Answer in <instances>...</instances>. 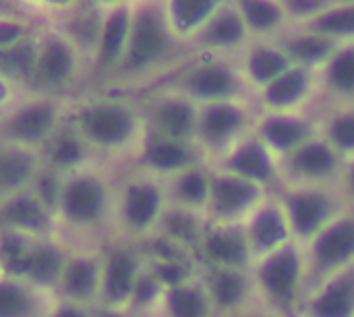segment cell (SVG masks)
I'll list each match as a JSON object with an SVG mask.
<instances>
[{
    "label": "cell",
    "mask_w": 354,
    "mask_h": 317,
    "mask_svg": "<svg viewBox=\"0 0 354 317\" xmlns=\"http://www.w3.org/2000/svg\"><path fill=\"white\" fill-rule=\"evenodd\" d=\"M353 187H354V170H353Z\"/></svg>",
    "instance_id": "obj_45"
},
{
    "label": "cell",
    "mask_w": 354,
    "mask_h": 317,
    "mask_svg": "<svg viewBox=\"0 0 354 317\" xmlns=\"http://www.w3.org/2000/svg\"><path fill=\"white\" fill-rule=\"evenodd\" d=\"M209 6H212V0H176L174 12L183 25H193L209 10Z\"/></svg>",
    "instance_id": "obj_29"
},
{
    "label": "cell",
    "mask_w": 354,
    "mask_h": 317,
    "mask_svg": "<svg viewBox=\"0 0 354 317\" xmlns=\"http://www.w3.org/2000/svg\"><path fill=\"white\" fill-rule=\"evenodd\" d=\"M149 160H151V164H156L160 168H178L187 162V154L178 145L158 143L156 147H151Z\"/></svg>",
    "instance_id": "obj_25"
},
{
    "label": "cell",
    "mask_w": 354,
    "mask_h": 317,
    "mask_svg": "<svg viewBox=\"0 0 354 317\" xmlns=\"http://www.w3.org/2000/svg\"><path fill=\"white\" fill-rule=\"evenodd\" d=\"M50 120H52V112L48 108H29L15 118L12 131L21 137L33 139L39 137L50 127Z\"/></svg>",
    "instance_id": "obj_16"
},
{
    "label": "cell",
    "mask_w": 354,
    "mask_h": 317,
    "mask_svg": "<svg viewBox=\"0 0 354 317\" xmlns=\"http://www.w3.org/2000/svg\"><path fill=\"white\" fill-rule=\"evenodd\" d=\"M295 317H354V264L315 282Z\"/></svg>",
    "instance_id": "obj_2"
},
{
    "label": "cell",
    "mask_w": 354,
    "mask_h": 317,
    "mask_svg": "<svg viewBox=\"0 0 354 317\" xmlns=\"http://www.w3.org/2000/svg\"><path fill=\"white\" fill-rule=\"evenodd\" d=\"M162 123L166 125L168 131L180 135V133H185V131L191 127V112H189V108L183 106V104L166 106L164 112H162Z\"/></svg>",
    "instance_id": "obj_30"
},
{
    "label": "cell",
    "mask_w": 354,
    "mask_h": 317,
    "mask_svg": "<svg viewBox=\"0 0 354 317\" xmlns=\"http://www.w3.org/2000/svg\"><path fill=\"white\" fill-rule=\"evenodd\" d=\"M305 89V79L301 73H290L286 77H282L280 81H276L272 87H270V93L268 98L276 104H286V102H292L295 98L301 96V91Z\"/></svg>",
    "instance_id": "obj_23"
},
{
    "label": "cell",
    "mask_w": 354,
    "mask_h": 317,
    "mask_svg": "<svg viewBox=\"0 0 354 317\" xmlns=\"http://www.w3.org/2000/svg\"><path fill=\"white\" fill-rule=\"evenodd\" d=\"M102 208V189L91 181L75 183L66 191V210L75 218H93Z\"/></svg>",
    "instance_id": "obj_12"
},
{
    "label": "cell",
    "mask_w": 354,
    "mask_h": 317,
    "mask_svg": "<svg viewBox=\"0 0 354 317\" xmlns=\"http://www.w3.org/2000/svg\"><path fill=\"white\" fill-rule=\"evenodd\" d=\"M58 317H81L79 314H75V311H64V314H60Z\"/></svg>",
    "instance_id": "obj_44"
},
{
    "label": "cell",
    "mask_w": 354,
    "mask_h": 317,
    "mask_svg": "<svg viewBox=\"0 0 354 317\" xmlns=\"http://www.w3.org/2000/svg\"><path fill=\"white\" fill-rule=\"evenodd\" d=\"M207 253L216 266L224 268H245L249 270L253 251L249 239L239 230H220L207 241Z\"/></svg>",
    "instance_id": "obj_6"
},
{
    "label": "cell",
    "mask_w": 354,
    "mask_h": 317,
    "mask_svg": "<svg viewBox=\"0 0 354 317\" xmlns=\"http://www.w3.org/2000/svg\"><path fill=\"white\" fill-rule=\"evenodd\" d=\"M245 10L247 17L253 25L257 27H268L274 25L278 19V10L274 4L266 2V0H245Z\"/></svg>",
    "instance_id": "obj_28"
},
{
    "label": "cell",
    "mask_w": 354,
    "mask_h": 317,
    "mask_svg": "<svg viewBox=\"0 0 354 317\" xmlns=\"http://www.w3.org/2000/svg\"><path fill=\"white\" fill-rule=\"evenodd\" d=\"M153 295H156V282H151V280L139 282V287H137V301L139 303H145V301L153 299Z\"/></svg>",
    "instance_id": "obj_41"
},
{
    "label": "cell",
    "mask_w": 354,
    "mask_h": 317,
    "mask_svg": "<svg viewBox=\"0 0 354 317\" xmlns=\"http://www.w3.org/2000/svg\"><path fill=\"white\" fill-rule=\"evenodd\" d=\"M27 303L15 287H0V317H17L25 311Z\"/></svg>",
    "instance_id": "obj_33"
},
{
    "label": "cell",
    "mask_w": 354,
    "mask_h": 317,
    "mask_svg": "<svg viewBox=\"0 0 354 317\" xmlns=\"http://www.w3.org/2000/svg\"><path fill=\"white\" fill-rule=\"evenodd\" d=\"M209 35H212L214 42L230 44V42L239 39V35H241V25H239V21H236L232 15H226V17H222V19L216 21V25H214V29H212Z\"/></svg>",
    "instance_id": "obj_35"
},
{
    "label": "cell",
    "mask_w": 354,
    "mask_h": 317,
    "mask_svg": "<svg viewBox=\"0 0 354 317\" xmlns=\"http://www.w3.org/2000/svg\"><path fill=\"white\" fill-rule=\"evenodd\" d=\"M295 50L303 58H317L328 50V46L317 39H301L299 44H295Z\"/></svg>",
    "instance_id": "obj_39"
},
{
    "label": "cell",
    "mask_w": 354,
    "mask_h": 317,
    "mask_svg": "<svg viewBox=\"0 0 354 317\" xmlns=\"http://www.w3.org/2000/svg\"><path fill=\"white\" fill-rule=\"evenodd\" d=\"M17 33H19V31H17L12 25H0V44L15 39V37H17Z\"/></svg>",
    "instance_id": "obj_42"
},
{
    "label": "cell",
    "mask_w": 354,
    "mask_h": 317,
    "mask_svg": "<svg viewBox=\"0 0 354 317\" xmlns=\"http://www.w3.org/2000/svg\"><path fill=\"white\" fill-rule=\"evenodd\" d=\"M253 75L259 79H270L284 69V58L276 52H257L251 60Z\"/></svg>",
    "instance_id": "obj_26"
},
{
    "label": "cell",
    "mask_w": 354,
    "mask_h": 317,
    "mask_svg": "<svg viewBox=\"0 0 354 317\" xmlns=\"http://www.w3.org/2000/svg\"><path fill=\"white\" fill-rule=\"evenodd\" d=\"M230 75L224 69H207L201 71L193 77L191 85L197 93L214 96V93H224L230 89Z\"/></svg>",
    "instance_id": "obj_20"
},
{
    "label": "cell",
    "mask_w": 354,
    "mask_h": 317,
    "mask_svg": "<svg viewBox=\"0 0 354 317\" xmlns=\"http://www.w3.org/2000/svg\"><path fill=\"white\" fill-rule=\"evenodd\" d=\"M124 31H127V15L124 12L112 15L106 25V31H104V48H102L104 58H112L118 52Z\"/></svg>",
    "instance_id": "obj_24"
},
{
    "label": "cell",
    "mask_w": 354,
    "mask_h": 317,
    "mask_svg": "<svg viewBox=\"0 0 354 317\" xmlns=\"http://www.w3.org/2000/svg\"><path fill=\"white\" fill-rule=\"evenodd\" d=\"M334 139L344 145V147H354V118H342L334 125L332 129Z\"/></svg>",
    "instance_id": "obj_38"
},
{
    "label": "cell",
    "mask_w": 354,
    "mask_h": 317,
    "mask_svg": "<svg viewBox=\"0 0 354 317\" xmlns=\"http://www.w3.org/2000/svg\"><path fill=\"white\" fill-rule=\"evenodd\" d=\"M8 218L12 222H19L23 226H41L44 224V216L39 212V208L27 199H21V201H15L10 208H8Z\"/></svg>",
    "instance_id": "obj_27"
},
{
    "label": "cell",
    "mask_w": 354,
    "mask_h": 317,
    "mask_svg": "<svg viewBox=\"0 0 354 317\" xmlns=\"http://www.w3.org/2000/svg\"><path fill=\"white\" fill-rule=\"evenodd\" d=\"M241 116L232 110V108H226V106H220V108H212L207 114H205V120H203V131L218 139V137H224L228 135L236 125H239Z\"/></svg>",
    "instance_id": "obj_18"
},
{
    "label": "cell",
    "mask_w": 354,
    "mask_h": 317,
    "mask_svg": "<svg viewBox=\"0 0 354 317\" xmlns=\"http://www.w3.org/2000/svg\"><path fill=\"white\" fill-rule=\"evenodd\" d=\"M218 317H234L257 301L253 276L245 268L216 266L205 284Z\"/></svg>",
    "instance_id": "obj_4"
},
{
    "label": "cell",
    "mask_w": 354,
    "mask_h": 317,
    "mask_svg": "<svg viewBox=\"0 0 354 317\" xmlns=\"http://www.w3.org/2000/svg\"><path fill=\"white\" fill-rule=\"evenodd\" d=\"M354 264V222L340 220L324 228L313 241L305 293L322 278Z\"/></svg>",
    "instance_id": "obj_3"
},
{
    "label": "cell",
    "mask_w": 354,
    "mask_h": 317,
    "mask_svg": "<svg viewBox=\"0 0 354 317\" xmlns=\"http://www.w3.org/2000/svg\"><path fill=\"white\" fill-rule=\"evenodd\" d=\"M328 218V201L322 195L315 193H301L290 199V222L292 228L309 237L322 228V224Z\"/></svg>",
    "instance_id": "obj_9"
},
{
    "label": "cell",
    "mask_w": 354,
    "mask_h": 317,
    "mask_svg": "<svg viewBox=\"0 0 354 317\" xmlns=\"http://www.w3.org/2000/svg\"><path fill=\"white\" fill-rule=\"evenodd\" d=\"M319 29L326 31H353L354 29V8L332 12L319 21Z\"/></svg>",
    "instance_id": "obj_37"
},
{
    "label": "cell",
    "mask_w": 354,
    "mask_h": 317,
    "mask_svg": "<svg viewBox=\"0 0 354 317\" xmlns=\"http://www.w3.org/2000/svg\"><path fill=\"white\" fill-rule=\"evenodd\" d=\"M131 280H133V264L127 257H116L112 260L108 268V295L112 299H122L131 291Z\"/></svg>",
    "instance_id": "obj_17"
},
{
    "label": "cell",
    "mask_w": 354,
    "mask_h": 317,
    "mask_svg": "<svg viewBox=\"0 0 354 317\" xmlns=\"http://www.w3.org/2000/svg\"><path fill=\"white\" fill-rule=\"evenodd\" d=\"M81 156V150L75 141H62L56 150V160L62 162V164H68V162H75L77 158Z\"/></svg>",
    "instance_id": "obj_40"
},
{
    "label": "cell",
    "mask_w": 354,
    "mask_h": 317,
    "mask_svg": "<svg viewBox=\"0 0 354 317\" xmlns=\"http://www.w3.org/2000/svg\"><path fill=\"white\" fill-rule=\"evenodd\" d=\"M93 284V268L89 264H77L68 274V289L75 295H83Z\"/></svg>",
    "instance_id": "obj_36"
},
{
    "label": "cell",
    "mask_w": 354,
    "mask_h": 317,
    "mask_svg": "<svg viewBox=\"0 0 354 317\" xmlns=\"http://www.w3.org/2000/svg\"><path fill=\"white\" fill-rule=\"evenodd\" d=\"M168 309L172 317H218L207 287L176 284L168 293Z\"/></svg>",
    "instance_id": "obj_7"
},
{
    "label": "cell",
    "mask_w": 354,
    "mask_h": 317,
    "mask_svg": "<svg viewBox=\"0 0 354 317\" xmlns=\"http://www.w3.org/2000/svg\"><path fill=\"white\" fill-rule=\"evenodd\" d=\"M317 0H295L292 4H295V8H299V10H303V8H313L311 4H315Z\"/></svg>",
    "instance_id": "obj_43"
},
{
    "label": "cell",
    "mask_w": 354,
    "mask_h": 317,
    "mask_svg": "<svg viewBox=\"0 0 354 317\" xmlns=\"http://www.w3.org/2000/svg\"><path fill=\"white\" fill-rule=\"evenodd\" d=\"M71 69V54L60 44H50L41 58V71L48 79H60Z\"/></svg>",
    "instance_id": "obj_21"
},
{
    "label": "cell",
    "mask_w": 354,
    "mask_h": 317,
    "mask_svg": "<svg viewBox=\"0 0 354 317\" xmlns=\"http://www.w3.org/2000/svg\"><path fill=\"white\" fill-rule=\"evenodd\" d=\"M85 125L89 135L104 143H114L124 139L131 129L129 116L118 108H95L87 114Z\"/></svg>",
    "instance_id": "obj_11"
},
{
    "label": "cell",
    "mask_w": 354,
    "mask_h": 317,
    "mask_svg": "<svg viewBox=\"0 0 354 317\" xmlns=\"http://www.w3.org/2000/svg\"><path fill=\"white\" fill-rule=\"evenodd\" d=\"M230 166L236 172H241L243 176L257 179V181H266L272 172L270 158L259 145H247V147L239 150L234 154V158L230 160Z\"/></svg>",
    "instance_id": "obj_13"
},
{
    "label": "cell",
    "mask_w": 354,
    "mask_h": 317,
    "mask_svg": "<svg viewBox=\"0 0 354 317\" xmlns=\"http://www.w3.org/2000/svg\"><path fill=\"white\" fill-rule=\"evenodd\" d=\"M162 48H164V33H162L158 17L151 12L141 15L135 35H133V44H131V62L143 64L151 60L153 56H158Z\"/></svg>",
    "instance_id": "obj_10"
},
{
    "label": "cell",
    "mask_w": 354,
    "mask_h": 317,
    "mask_svg": "<svg viewBox=\"0 0 354 317\" xmlns=\"http://www.w3.org/2000/svg\"><path fill=\"white\" fill-rule=\"evenodd\" d=\"M332 81L338 87L354 89V52H346L332 64Z\"/></svg>",
    "instance_id": "obj_31"
},
{
    "label": "cell",
    "mask_w": 354,
    "mask_h": 317,
    "mask_svg": "<svg viewBox=\"0 0 354 317\" xmlns=\"http://www.w3.org/2000/svg\"><path fill=\"white\" fill-rule=\"evenodd\" d=\"M58 268V257L52 251H37L35 255L29 257L27 262V270L35 276V278H52L54 272Z\"/></svg>",
    "instance_id": "obj_32"
},
{
    "label": "cell",
    "mask_w": 354,
    "mask_h": 317,
    "mask_svg": "<svg viewBox=\"0 0 354 317\" xmlns=\"http://www.w3.org/2000/svg\"><path fill=\"white\" fill-rule=\"evenodd\" d=\"M29 168H31V164L23 154L0 156V187L10 189V187L19 185L27 176Z\"/></svg>",
    "instance_id": "obj_19"
},
{
    "label": "cell",
    "mask_w": 354,
    "mask_h": 317,
    "mask_svg": "<svg viewBox=\"0 0 354 317\" xmlns=\"http://www.w3.org/2000/svg\"><path fill=\"white\" fill-rule=\"evenodd\" d=\"M212 193H214V206L222 216L239 214L241 210L249 208L257 195L255 187L249 181L232 179V176L216 179Z\"/></svg>",
    "instance_id": "obj_8"
},
{
    "label": "cell",
    "mask_w": 354,
    "mask_h": 317,
    "mask_svg": "<svg viewBox=\"0 0 354 317\" xmlns=\"http://www.w3.org/2000/svg\"><path fill=\"white\" fill-rule=\"evenodd\" d=\"M266 135L272 143H276L278 147H288L295 141L301 139L303 135V127L295 120H286V118H276L270 120L266 125Z\"/></svg>",
    "instance_id": "obj_22"
},
{
    "label": "cell",
    "mask_w": 354,
    "mask_h": 317,
    "mask_svg": "<svg viewBox=\"0 0 354 317\" xmlns=\"http://www.w3.org/2000/svg\"><path fill=\"white\" fill-rule=\"evenodd\" d=\"M334 166V156L328 147L324 145H309L305 150H301L295 158V168L303 174H326L330 172Z\"/></svg>",
    "instance_id": "obj_15"
},
{
    "label": "cell",
    "mask_w": 354,
    "mask_h": 317,
    "mask_svg": "<svg viewBox=\"0 0 354 317\" xmlns=\"http://www.w3.org/2000/svg\"><path fill=\"white\" fill-rule=\"evenodd\" d=\"M205 191H207V185L199 172H191V174L183 176V181L178 185V193L187 201H201L205 197Z\"/></svg>",
    "instance_id": "obj_34"
},
{
    "label": "cell",
    "mask_w": 354,
    "mask_h": 317,
    "mask_svg": "<svg viewBox=\"0 0 354 317\" xmlns=\"http://www.w3.org/2000/svg\"><path fill=\"white\" fill-rule=\"evenodd\" d=\"M286 237H288V226H286L284 216L274 208H266L259 214H255L247 239H249L253 255H255V251L266 255V253L282 247Z\"/></svg>",
    "instance_id": "obj_5"
},
{
    "label": "cell",
    "mask_w": 354,
    "mask_h": 317,
    "mask_svg": "<svg viewBox=\"0 0 354 317\" xmlns=\"http://www.w3.org/2000/svg\"><path fill=\"white\" fill-rule=\"evenodd\" d=\"M257 301L284 317H295L307 287V264L295 247L282 245L253 268Z\"/></svg>",
    "instance_id": "obj_1"
},
{
    "label": "cell",
    "mask_w": 354,
    "mask_h": 317,
    "mask_svg": "<svg viewBox=\"0 0 354 317\" xmlns=\"http://www.w3.org/2000/svg\"><path fill=\"white\" fill-rule=\"evenodd\" d=\"M156 210H158V193L151 187H135L129 191L127 218L133 224H137V226L147 224L153 218Z\"/></svg>",
    "instance_id": "obj_14"
}]
</instances>
